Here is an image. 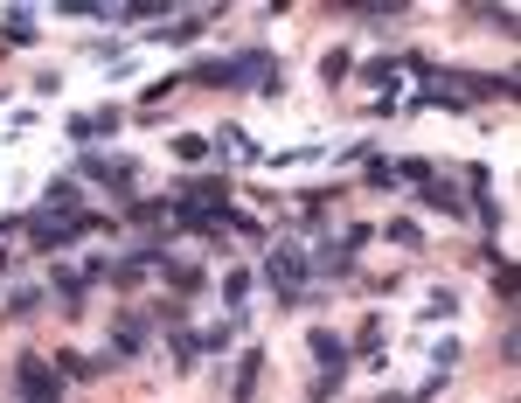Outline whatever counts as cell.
Here are the masks:
<instances>
[{
	"mask_svg": "<svg viewBox=\"0 0 521 403\" xmlns=\"http://www.w3.org/2000/svg\"><path fill=\"white\" fill-rule=\"evenodd\" d=\"M28 230H35V251H70L84 230H105V223L98 216H56V209H42Z\"/></svg>",
	"mask_w": 521,
	"mask_h": 403,
	"instance_id": "obj_1",
	"label": "cell"
},
{
	"mask_svg": "<svg viewBox=\"0 0 521 403\" xmlns=\"http://www.w3.org/2000/svg\"><path fill=\"white\" fill-rule=\"evenodd\" d=\"M14 390H21V403H56V369H49L42 355H21V369H14Z\"/></svg>",
	"mask_w": 521,
	"mask_h": 403,
	"instance_id": "obj_2",
	"label": "cell"
},
{
	"mask_svg": "<svg viewBox=\"0 0 521 403\" xmlns=\"http://www.w3.org/2000/svg\"><path fill=\"white\" fill-rule=\"evenodd\" d=\"M306 348H313V362H320V369H327V376H341V369H348V348H341V341H334V334H327V327H320V334H313V341H306Z\"/></svg>",
	"mask_w": 521,
	"mask_h": 403,
	"instance_id": "obj_4",
	"label": "cell"
},
{
	"mask_svg": "<svg viewBox=\"0 0 521 403\" xmlns=\"http://www.w3.org/2000/svg\"><path fill=\"white\" fill-rule=\"evenodd\" d=\"M369 188H396V167H390V160H369Z\"/></svg>",
	"mask_w": 521,
	"mask_h": 403,
	"instance_id": "obj_10",
	"label": "cell"
},
{
	"mask_svg": "<svg viewBox=\"0 0 521 403\" xmlns=\"http://www.w3.org/2000/svg\"><path fill=\"white\" fill-rule=\"evenodd\" d=\"M264 278L278 285V299H306V292H299V278H306V265H299V251H271V265H264Z\"/></svg>",
	"mask_w": 521,
	"mask_h": 403,
	"instance_id": "obj_3",
	"label": "cell"
},
{
	"mask_svg": "<svg viewBox=\"0 0 521 403\" xmlns=\"http://www.w3.org/2000/svg\"><path fill=\"white\" fill-rule=\"evenodd\" d=\"M258 376H264V355L251 348V355H244V369H237V390H230V403H251V397H258Z\"/></svg>",
	"mask_w": 521,
	"mask_h": 403,
	"instance_id": "obj_5",
	"label": "cell"
},
{
	"mask_svg": "<svg viewBox=\"0 0 521 403\" xmlns=\"http://www.w3.org/2000/svg\"><path fill=\"white\" fill-rule=\"evenodd\" d=\"M383 237H390V244H424V237H417V223H410V216H396L390 230H383Z\"/></svg>",
	"mask_w": 521,
	"mask_h": 403,
	"instance_id": "obj_9",
	"label": "cell"
},
{
	"mask_svg": "<svg viewBox=\"0 0 521 403\" xmlns=\"http://www.w3.org/2000/svg\"><path fill=\"white\" fill-rule=\"evenodd\" d=\"M139 341H146V320H119V334H112V355H119V362H132V355H139Z\"/></svg>",
	"mask_w": 521,
	"mask_h": 403,
	"instance_id": "obj_6",
	"label": "cell"
},
{
	"mask_svg": "<svg viewBox=\"0 0 521 403\" xmlns=\"http://www.w3.org/2000/svg\"><path fill=\"white\" fill-rule=\"evenodd\" d=\"M424 202H431V209H445V216H452V209H459V188H452V181H424Z\"/></svg>",
	"mask_w": 521,
	"mask_h": 403,
	"instance_id": "obj_7",
	"label": "cell"
},
{
	"mask_svg": "<svg viewBox=\"0 0 521 403\" xmlns=\"http://www.w3.org/2000/svg\"><path fill=\"white\" fill-rule=\"evenodd\" d=\"M56 14H77V21H98V14H112L105 0H56Z\"/></svg>",
	"mask_w": 521,
	"mask_h": 403,
	"instance_id": "obj_8",
	"label": "cell"
}]
</instances>
